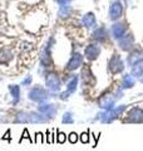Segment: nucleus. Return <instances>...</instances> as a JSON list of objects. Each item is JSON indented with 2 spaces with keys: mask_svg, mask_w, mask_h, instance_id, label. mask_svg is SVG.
I'll return each mask as SVG.
<instances>
[{
  "mask_svg": "<svg viewBox=\"0 0 143 151\" xmlns=\"http://www.w3.org/2000/svg\"><path fill=\"white\" fill-rule=\"evenodd\" d=\"M126 108H127V106H124V105L118 106V107H113L112 110H107L106 112L99 113L97 119H98V120H101L103 124H109V122H112L113 120H116L117 117L121 115L123 111L126 110Z\"/></svg>",
  "mask_w": 143,
  "mask_h": 151,
  "instance_id": "f257e3e1",
  "label": "nucleus"
},
{
  "mask_svg": "<svg viewBox=\"0 0 143 151\" xmlns=\"http://www.w3.org/2000/svg\"><path fill=\"white\" fill-rule=\"evenodd\" d=\"M126 122H129V124H142L143 122V110L139 107H133L132 110L127 113Z\"/></svg>",
  "mask_w": 143,
  "mask_h": 151,
  "instance_id": "f03ea898",
  "label": "nucleus"
},
{
  "mask_svg": "<svg viewBox=\"0 0 143 151\" xmlns=\"http://www.w3.org/2000/svg\"><path fill=\"white\" fill-rule=\"evenodd\" d=\"M108 68H109V70H111L113 74L121 73L122 70H123V68H124V65H123V62H122L121 57H119L118 54H114L112 58H111V60H109Z\"/></svg>",
  "mask_w": 143,
  "mask_h": 151,
  "instance_id": "7ed1b4c3",
  "label": "nucleus"
},
{
  "mask_svg": "<svg viewBox=\"0 0 143 151\" xmlns=\"http://www.w3.org/2000/svg\"><path fill=\"white\" fill-rule=\"evenodd\" d=\"M45 84H46V87L53 92H56L60 89V79L55 73H48L46 74Z\"/></svg>",
  "mask_w": 143,
  "mask_h": 151,
  "instance_id": "20e7f679",
  "label": "nucleus"
},
{
  "mask_svg": "<svg viewBox=\"0 0 143 151\" xmlns=\"http://www.w3.org/2000/svg\"><path fill=\"white\" fill-rule=\"evenodd\" d=\"M48 97H49L48 96V92L41 87H35L29 92V98L35 102H43V101H45Z\"/></svg>",
  "mask_w": 143,
  "mask_h": 151,
  "instance_id": "39448f33",
  "label": "nucleus"
},
{
  "mask_svg": "<svg viewBox=\"0 0 143 151\" xmlns=\"http://www.w3.org/2000/svg\"><path fill=\"white\" fill-rule=\"evenodd\" d=\"M116 100H117V97H114L111 93H107L99 98L98 105L101 108H104V110H112L114 107V103H116Z\"/></svg>",
  "mask_w": 143,
  "mask_h": 151,
  "instance_id": "423d86ee",
  "label": "nucleus"
},
{
  "mask_svg": "<svg viewBox=\"0 0 143 151\" xmlns=\"http://www.w3.org/2000/svg\"><path fill=\"white\" fill-rule=\"evenodd\" d=\"M77 84H78V77L77 76H73V77L70 78V81L68 82V84H66V91L60 94L61 100H65V98L69 97L70 93L75 92V89H77Z\"/></svg>",
  "mask_w": 143,
  "mask_h": 151,
  "instance_id": "0eeeda50",
  "label": "nucleus"
},
{
  "mask_svg": "<svg viewBox=\"0 0 143 151\" xmlns=\"http://www.w3.org/2000/svg\"><path fill=\"white\" fill-rule=\"evenodd\" d=\"M38 111L40 113H43L44 116H46L48 119H53V117L56 115V107L54 105H40L38 107Z\"/></svg>",
  "mask_w": 143,
  "mask_h": 151,
  "instance_id": "6e6552de",
  "label": "nucleus"
},
{
  "mask_svg": "<svg viewBox=\"0 0 143 151\" xmlns=\"http://www.w3.org/2000/svg\"><path fill=\"white\" fill-rule=\"evenodd\" d=\"M82 62H83V57L80 55L79 53H74L73 57H72V59L68 62V64H66V70H74V69H77L78 67L82 65Z\"/></svg>",
  "mask_w": 143,
  "mask_h": 151,
  "instance_id": "1a4fd4ad",
  "label": "nucleus"
},
{
  "mask_svg": "<svg viewBox=\"0 0 143 151\" xmlns=\"http://www.w3.org/2000/svg\"><path fill=\"white\" fill-rule=\"evenodd\" d=\"M84 53H85V57H87L89 60H94V59L98 58L99 53H101V48L95 44H89L87 48H85Z\"/></svg>",
  "mask_w": 143,
  "mask_h": 151,
  "instance_id": "9d476101",
  "label": "nucleus"
},
{
  "mask_svg": "<svg viewBox=\"0 0 143 151\" xmlns=\"http://www.w3.org/2000/svg\"><path fill=\"white\" fill-rule=\"evenodd\" d=\"M48 117L40 112H30L29 113V122L30 124H45L48 122Z\"/></svg>",
  "mask_w": 143,
  "mask_h": 151,
  "instance_id": "9b49d317",
  "label": "nucleus"
},
{
  "mask_svg": "<svg viewBox=\"0 0 143 151\" xmlns=\"http://www.w3.org/2000/svg\"><path fill=\"white\" fill-rule=\"evenodd\" d=\"M123 13V8L121 3H113L111 5V9H109V15H111V19L116 20L119 17L122 15Z\"/></svg>",
  "mask_w": 143,
  "mask_h": 151,
  "instance_id": "f8f14e48",
  "label": "nucleus"
},
{
  "mask_svg": "<svg viewBox=\"0 0 143 151\" xmlns=\"http://www.w3.org/2000/svg\"><path fill=\"white\" fill-rule=\"evenodd\" d=\"M126 30H127V27L123 23H117V24H114L112 27V33L114 38H117V39H121L126 34Z\"/></svg>",
  "mask_w": 143,
  "mask_h": 151,
  "instance_id": "ddd939ff",
  "label": "nucleus"
},
{
  "mask_svg": "<svg viewBox=\"0 0 143 151\" xmlns=\"http://www.w3.org/2000/svg\"><path fill=\"white\" fill-rule=\"evenodd\" d=\"M133 45V35L128 34V35H123L121 39H119V47L123 50H129Z\"/></svg>",
  "mask_w": 143,
  "mask_h": 151,
  "instance_id": "4468645a",
  "label": "nucleus"
},
{
  "mask_svg": "<svg viewBox=\"0 0 143 151\" xmlns=\"http://www.w3.org/2000/svg\"><path fill=\"white\" fill-rule=\"evenodd\" d=\"M132 76L133 77H142L143 76V59H139L132 65Z\"/></svg>",
  "mask_w": 143,
  "mask_h": 151,
  "instance_id": "2eb2a0df",
  "label": "nucleus"
},
{
  "mask_svg": "<svg viewBox=\"0 0 143 151\" xmlns=\"http://www.w3.org/2000/svg\"><path fill=\"white\" fill-rule=\"evenodd\" d=\"M40 60H41V64L44 65V67H50L51 64V59H50V52H49V47L45 48L43 50V53L40 55Z\"/></svg>",
  "mask_w": 143,
  "mask_h": 151,
  "instance_id": "dca6fc26",
  "label": "nucleus"
},
{
  "mask_svg": "<svg viewBox=\"0 0 143 151\" xmlns=\"http://www.w3.org/2000/svg\"><path fill=\"white\" fill-rule=\"evenodd\" d=\"M82 77H83L84 84H89V83H94V82H95V78L93 77V74H92V72H90L89 68H84V69H83Z\"/></svg>",
  "mask_w": 143,
  "mask_h": 151,
  "instance_id": "f3484780",
  "label": "nucleus"
},
{
  "mask_svg": "<svg viewBox=\"0 0 143 151\" xmlns=\"http://www.w3.org/2000/svg\"><path fill=\"white\" fill-rule=\"evenodd\" d=\"M9 91L13 96V105H16L20 100V88L19 86H9Z\"/></svg>",
  "mask_w": 143,
  "mask_h": 151,
  "instance_id": "a211bd4d",
  "label": "nucleus"
},
{
  "mask_svg": "<svg viewBox=\"0 0 143 151\" xmlns=\"http://www.w3.org/2000/svg\"><path fill=\"white\" fill-rule=\"evenodd\" d=\"M16 124H26V122H29V113L25 112V111H20L18 112L15 115V120Z\"/></svg>",
  "mask_w": 143,
  "mask_h": 151,
  "instance_id": "6ab92c4d",
  "label": "nucleus"
},
{
  "mask_svg": "<svg viewBox=\"0 0 143 151\" xmlns=\"http://www.w3.org/2000/svg\"><path fill=\"white\" fill-rule=\"evenodd\" d=\"M83 24L87 28H92L93 25H95V17L93 13H88L85 14L83 18Z\"/></svg>",
  "mask_w": 143,
  "mask_h": 151,
  "instance_id": "aec40b11",
  "label": "nucleus"
},
{
  "mask_svg": "<svg viewBox=\"0 0 143 151\" xmlns=\"http://www.w3.org/2000/svg\"><path fill=\"white\" fill-rule=\"evenodd\" d=\"M134 86V77L131 74H127L124 78H123V82H122V88L126 89V88H132Z\"/></svg>",
  "mask_w": 143,
  "mask_h": 151,
  "instance_id": "412c9836",
  "label": "nucleus"
},
{
  "mask_svg": "<svg viewBox=\"0 0 143 151\" xmlns=\"http://www.w3.org/2000/svg\"><path fill=\"white\" fill-rule=\"evenodd\" d=\"M106 37H107V30L104 29V28H98V29L94 32V34H93L94 39H97L99 42L104 40V39H106Z\"/></svg>",
  "mask_w": 143,
  "mask_h": 151,
  "instance_id": "4be33fe9",
  "label": "nucleus"
},
{
  "mask_svg": "<svg viewBox=\"0 0 143 151\" xmlns=\"http://www.w3.org/2000/svg\"><path fill=\"white\" fill-rule=\"evenodd\" d=\"M11 59V53L9 50H1L0 52V64L8 63Z\"/></svg>",
  "mask_w": 143,
  "mask_h": 151,
  "instance_id": "5701e85b",
  "label": "nucleus"
},
{
  "mask_svg": "<svg viewBox=\"0 0 143 151\" xmlns=\"http://www.w3.org/2000/svg\"><path fill=\"white\" fill-rule=\"evenodd\" d=\"M139 54H143V50L142 49H138V52L136 50V52H133V53L129 55V59H128V62H129V64L131 65H133L134 64L137 60H139V59H142L141 57H137V55H139Z\"/></svg>",
  "mask_w": 143,
  "mask_h": 151,
  "instance_id": "b1692460",
  "label": "nucleus"
},
{
  "mask_svg": "<svg viewBox=\"0 0 143 151\" xmlns=\"http://www.w3.org/2000/svg\"><path fill=\"white\" fill-rule=\"evenodd\" d=\"M63 124H73V116H72V112H65L63 115Z\"/></svg>",
  "mask_w": 143,
  "mask_h": 151,
  "instance_id": "393cba45",
  "label": "nucleus"
},
{
  "mask_svg": "<svg viewBox=\"0 0 143 151\" xmlns=\"http://www.w3.org/2000/svg\"><path fill=\"white\" fill-rule=\"evenodd\" d=\"M65 140H66V135L63 134V132L58 131V137H56V141H58L59 144H64V142H65Z\"/></svg>",
  "mask_w": 143,
  "mask_h": 151,
  "instance_id": "a878e982",
  "label": "nucleus"
},
{
  "mask_svg": "<svg viewBox=\"0 0 143 151\" xmlns=\"http://www.w3.org/2000/svg\"><path fill=\"white\" fill-rule=\"evenodd\" d=\"M68 140H69L70 144H75L78 141V135L75 134V132H72V134L68 136Z\"/></svg>",
  "mask_w": 143,
  "mask_h": 151,
  "instance_id": "bb28decb",
  "label": "nucleus"
},
{
  "mask_svg": "<svg viewBox=\"0 0 143 151\" xmlns=\"http://www.w3.org/2000/svg\"><path fill=\"white\" fill-rule=\"evenodd\" d=\"M80 141H82L83 144L89 142V134L88 132H83V134L80 135Z\"/></svg>",
  "mask_w": 143,
  "mask_h": 151,
  "instance_id": "cd10ccee",
  "label": "nucleus"
},
{
  "mask_svg": "<svg viewBox=\"0 0 143 151\" xmlns=\"http://www.w3.org/2000/svg\"><path fill=\"white\" fill-rule=\"evenodd\" d=\"M69 12H70V9H69V8H66V6H63V8H61V10L59 12V14H60L61 17H65V15H66V14H68Z\"/></svg>",
  "mask_w": 143,
  "mask_h": 151,
  "instance_id": "c85d7f7f",
  "label": "nucleus"
},
{
  "mask_svg": "<svg viewBox=\"0 0 143 151\" xmlns=\"http://www.w3.org/2000/svg\"><path fill=\"white\" fill-rule=\"evenodd\" d=\"M36 136H38V137H35V142H36V141H40V142H44V137H43V134H41V132H38Z\"/></svg>",
  "mask_w": 143,
  "mask_h": 151,
  "instance_id": "c756f323",
  "label": "nucleus"
},
{
  "mask_svg": "<svg viewBox=\"0 0 143 151\" xmlns=\"http://www.w3.org/2000/svg\"><path fill=\"white\" fill-rule=\"evenodd\" d=\"M25 137H26L28 140H29V141H31V140H30V137H29V132H28V130H24V131H23V137H21V140H20V141H23Z\"/></svg>",
  "mask_w": 143,
  "mask_h": 151,
  "instance_id": "7c9ffc66",
  "label": "nucleus"
},
{
  "mask_svg": "<svg viewBox=\"0 0 143 151\" xmlns=\"http://www.w3.org/2000/svg\"><path fill=\"white\" fill-rule=\"evenodd\" d=\"M30 82H31V77L30 76H28V78H25L23 81V86H28V84H30Z\"/></svg>",
  "mask_w": 143,
  "mask_h": 151,
  "instance_id": "2f4dec72",
  "label": "nucleus"
},
{
  "mask_svg": "<svg viewBox=\"0 0 143 151\" xmlns=\"http://www.w3.org/2000/svg\"><path fill=\"white\" fill-rule=\"evenodd\" d=\"M3 140H8V141H10V130H8V131H6V134L3 136Z\"/></svg>",
  "mask_w": 143,
  "mask_h": 151,
  "instance_id": "473e14b6",
  "label": "nucleus"
},
{
  "mask_svg": "<svg viewBox=\"0 0 143 151\" xmlns=\"http://www.w3.org/2000/svg\"><path fill=\"white\" fill-rule=\"evenodd\" d=\"M68 1H69V0H58V3L61 4V5H65V4L68 3Z\"/></svg>",
  "mask_w": 143,
  "mask_h": 151,
  "instance_id": "72a5a7b5",
  "label": "nucleus"
},
{
  "mask_svg": "<svg viewBox=\"0 0 143 151\" xmlns=\"http://www.w3.org/2000/svg\"><path fill=\"white\" fill-rule=\"evenodd\" d=\"M6 121H8L6 117H4V116L0 115V122H6Z\"/></svg>",
  "mask_w": 143,
  "mask_h": 151,
  "instance_id": "f704fd0d",
  "label": "nucleus"
},
{
  "mask_svg": "<svg viewBox=\"0 0 143 151\" xmlns=\"http://www.w3.org/2000/svg\"><path fill=\"white\" fill-rule=\"evenodd\" d=\"M141 81H142V83H143V77H142V79H141Z\"/></svg>",
  "mask_w": 143,
  "mask_h": 151,
  "instance_id": "c9c22d12",
  "label": "nucleus"
}]
</instances>
